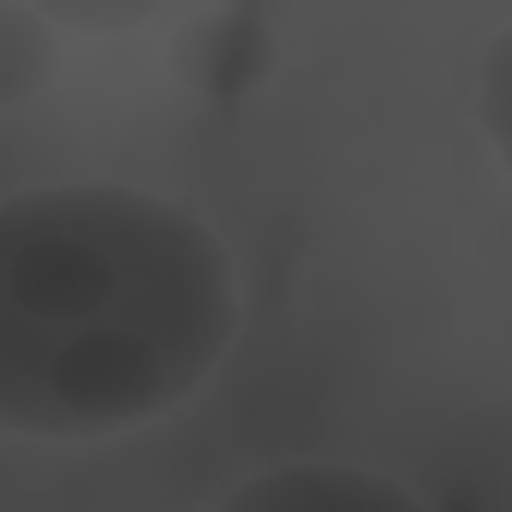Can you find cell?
<instances>
[{
  "mask_svg": "<svg viewBox=\"0 0 512 512\" xmlns=\"http://www.w3.org/2000/svg\"><path fill=\"white\" fill-rule=\"evenodd\" d=\"M239 334L227 245L137 185L0 203V429L102 441L185 405Z\"/></svg>",
  "mask_w": 512,
  "mask_h": 512,
  "instance_id": "obj_1",
  "label": "cell"
},
{
  "mask_svg": "<svg viewBox=\"0 0 512 512\" xmlns=\"http://www.w3.org/2000/svg\"><path fill=\"white\" fill-rule=\"evenodd\" d=\"M215 512H429L405 483L358 465H274L245 477Z\"/></svg>",
  "mask_w": 512,
  "mask_h": 512,
  "instance_id": "obj_2",
  "label": "cell"
},
{
  "mask_svg": "<svg viewBox=\"0 0 512 512\" xmlns=\"http://www.w3.org/2000/svg\"><path fill=\"white\" fill-rule=\"evenodd\" d=\"M54 72V24L42 12L0 6V108L36 96Z\"/></svg>",
  "mask_w": 512,
  "mask_h": 512,
  "instance_id": "obj_3",
  "label": "cell"
},
{
  "mask_svg": "<svg viewBox=\"0 0 512 512\" xmlns=\"http://www.w3.org/2000/svg\"><path fill=\"white\" fill-rule=\"evenodd\" d=\"M477 126L489 137V149L501 155L512 173V24L489 42L483 54V78H477Z\"/></svg>",
  "mask_w": 512,
  "mask_h": 512,
  "instance_id": "obj_4",
  "label": "cell"
},
{
  "mask_svg": "<svg viewBox=\"0 0 512 512\" xmlns=\"http://www.w3.org/2000/svg\"><path fill=\"white\" fill-rule=\"evenodd\" d=\"M161 0H36V12L54 30H84V36H114V30H137L155 18Z\"/></svg>",
  "mask_w": 512,
  "mask_h": 512,
  "instance_id": "obj_5",
  "label": "cell"
}]
</instances>
